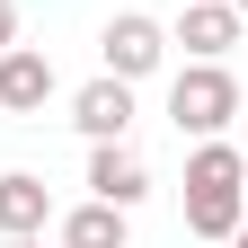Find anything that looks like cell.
Returning <instances> with one entry per match:
<instances>
[{
    "label": "cell",
    "mask_w": 248,
    "mask_h": 248,
    "mask_svg": "<svg viewBox=\"0 0 248 248\" xmlns=\"http://www.w3.org/2000/svg\"><path fill=\"white\" fill-rule=\"evenodd\" d=\"M231 115H239V71L231 62H186L169 80V124L177 133L213 142V133H231Z\"/></svg>",
    "instance_id": "cell-1"
},
{
    "label": "cell",
    "mask_w": 248,
    "mask_h": 248,
    "mask_svg": "<svg viewBox=\"0 0 248 248\" xmlns=\"http://www.w3.org/2000/svg\"><path fill=\"white\" fill-rule=\"evenodd\" d=\"M98 53H107V71L115 80H151L169 62V27L160 18H142V9H115L107 18V36H98Z\"/></svg>",
    "instance_id": "cell-2"
},
{
    "label": "cell",
    "mask_w": 248,
    "mask_h": 248,
    "mask_svg": "<svg viewBox=\"0 0 248 248\" xmlns=\"http://www.w3.org/2000/svg\"><path fill=\"white\" fill-rule=\"evenodd\" d=\"M239 27H248V18L231 9V0H186L177 27H169V45H186V62H231Z\"/></svg>",
    "instance_id": "cell-3"
},
{
    "label": "cell",
    "mask_w": 248,
    "mask_h": 248,
    "mask_svg": "<svg viewBox=\"0 0 248 248\" xmlns=\"http://www.w3.org/2000/svg\"><path fill=\"white\" fill-rule=\"evenodd\" d=\"M248 222V177H186V231L195 239H231Z\"/></svg>",
    "instance_id": "cell-4"
},
{
    "label": "cell",
    "mask_w": 248,
    "mask_h": 248,
    "mask_svg": "<svg viewBox=\"0 0 248 248\" xmlns=\"http://www.w3.org/2000/svg\"><path fill=\"white\" fill-rule=\"evenodd\" d=\"M71 124H80L89 142H124V133H133V80L98 71V80H89L80 98H71Z\"/></svg>",
    "instance_id": "cell-5"
},
{
    "label": "cell",
    "mask_w": 248,
    "mask_h": 248,
    "mask_svg": "<svg viewBox=\"0 0 248 248\" xmlns=\"http://www.w3.org/2000/svg\"><path fill=\"white\" fill-rule=\"evenodd\" d=\"M89 195H107V204H124V213H133V204L151 195L142 151H133V142H89Z\"/></svg>",
    "instance_id": "cell-6"
},
{
    "label": "cell",
    "mask_w": 248,
    "mask_h": 248,
    "mask_svg": "<svg viewBox=\"0 0 248 248\" xmlns=\"http://www.w3.org/2000/svg\"><path fill=\"white\" fill-rule=\"evenodd\" d=\"M45 98H53V53L9 45L0 53V115H45Z\"/></svg>",
    "instance_id": "cell-7"
},
{
    "label": "cell",
    "mask_w": 248,
    "mask_h": 248,
    "mask_svg": "<svg viewBox=\"0 0 248 248\" xmlns=\"http://www.w3.org/2000/svg\"><path fill=\"white\" fill-rule=\"evenodd\" d=\"M45 222H53L45 177L36 169H9V177H0V239H45Z\"/></svg>",
    "instance_id": "cell-8"
},
{
    "label": "cell",
    "mask_w": 248,
    "mask_h": 248,
    "mask_svg": "<svg viewBox=\"0 0 248 248\" xmlns=\"http://www.w3.org/2000/svg\"><path fill=\"white\" fill-rule=\"evenodd\" d=\"M62 248H124V239H133V213H124V204H107V195H89V204H71V213H62Z\"/></svg>",
    "instance_id": "cell-9"
},
{
    "label": "cell",
    "mask_w": 248,
    "mask_h": 248,
    "mask_svg": "<svg viewBox=\"0 0 248 248\" xmlns=\"http://www.w3.org/2000/svg\"><path fill=\"white\" fill-rule=\"evenodd\" d=\"M18 45V0H0V53Z\"/></svg>",
    "instance_id": "cell-10"
},
{
    "label": "cell",
    "mask_w": 248,
    "mask_h": 248,
    "mask_svg": "<svg viewBox=\"0 0 248 248\" xmlns=\"http://www.w3.org/2000/svg\"><path fill=\"white\" fill-rule=\"evenodd\" d=\"M222 248H248V222H239V231H231V239H222Z\"/></svg>",
    "instance_id": "cell-11"
},
{
    "label": "cell",
    "mask_w": 248,
    "mask_h": 248,
    "mask_svg": "<svg viewBox=\"0 0 248 248\" xmlns=\"http://www.w3.org/2000/svg\"><path fill=\"white\" fill-rule=\"evenodd\" d=\"M0 248H36V239H0Z\"/></svg>",
    "instance_id": "cell-12"
},
{
    "label": "cell",
    "mask_w": 248,
    "mask_h": 248,
    "mask_svg": "<svg viewBox=\"0 0 248 248\" xmlns=\"http://www.w3.org/2000/svg\"><path fill=\"white\" fill-rule=\"evenodd\" d=\"M231 9H239V18H248V0H231Z\"/></svg>",
    "instance_id": "cell-13"
}]
</instances>
